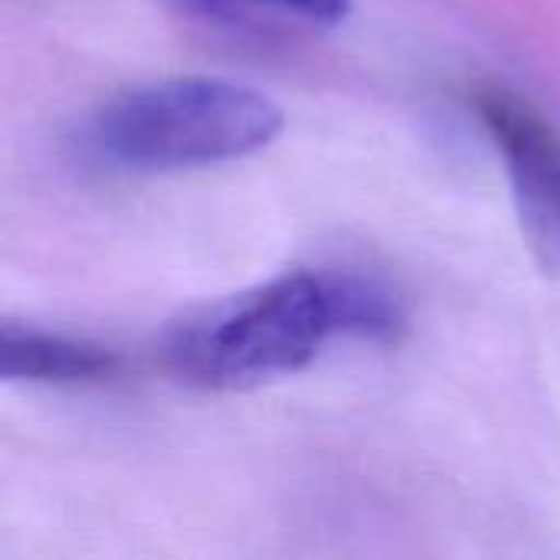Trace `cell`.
<instances>
[{"label":"cell","mask_w":560,"mask_h":560,"mask_svg":"<svg viewBox=\"0 0 560 560\" xmlns=\"http://www.w3.org/2000/svg\"><path fill=\"white\" fill-rule=\"evenodd\" d=\"M400 302L354 272H285L180 325L167 341L171 371L200 390H253L299 374L338 338L397 341Z\"/></svg>","instance_id":"obj_1"},{"label":"cell","mask_w":560,"mask_h":560,"mask_svg":"<svg viewBox=\"0 0 560 560\" xmlns=\"http://www.w3.org/2000/svg\"><path fill=\"white\" fill-rule=\"evenodd\" d=\"M285 125L282 105L223 75H174L108 98L85 125V154L128 174H171L243 161Z\"/></svg>","instance_id":"obj_2"},{"label":"cell","mask_w":560,"mask_h":560,"mask_svg":"<svg viewBox=\"0 0 560 560\" xmlns=\"http://www.w3.org/2000/svg\"><path fill=\"white\" fill-rule=\"evenodd\" d=\"M472 108L505 161L532 259L545 276L560 279V131L545 112L505 85L476 89Z\"/></svg>","instance_id":"obj_3"},{"label":"cell","mask_w":560,"mask_h":560,"mask_svg":"<svg viewBox=\"0 0 560 560\" xmlns=\"http://www.w3.org/2000/svg\"><path fill=\"white\" fill-rule=\"evenodd\" d=\"M118 358L92 341L56 331L3 325L0 331V377L20 384H92L108 381Z\"/></svg>","instance_id":"obj_4"},{"label":"cell","mask_w":560,"mask_h":560,"mask_svg":"<svg viewBox=\"0 0 560 560\" xmlns=\"http://www.w3.org/2000/svg\"><path fill=\"white\" fill-rule=\"evenodd\" d=\"M177 13L207 23L292 20L302 26H338L351 13V0H167Z\"/></svg>","instance_id":"obj_5"}]
</instances>
